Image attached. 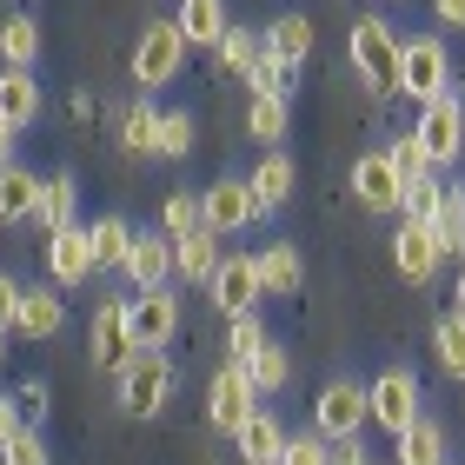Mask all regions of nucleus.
<instances>
[{"instance_id":"2f4dec72","label":"nucleus","mask_w":465,"mask_h":465,"mask_svg":"<svg viewBox=\"0 0 465 465\" xmlns=\"http://www.w3.org/2000/svg\"><path fill=\"white\" fill-rule=\"evenodd\" d=\"M193 140H200L193 114H186V107H166L160 126H153V160H186V153H193Z\"/></svg>"},{"instance_id":"603ef678","label":"nucleus","mask_w":465,"mask_h":465,"mask_svg":"<svg viewBox=\"0 0 465 465\" xmlns=\"http://www.w3.org/2000/svg\"><path fill=\"white\" fill-rule=\"evenodd\" d=\"M0 366H7V332H0Z\"/></svg>"},{"instance_id":"49530a36","label":"nucleus","mask_w":465,"mask_h":465,"mask_svg":"<svg viewBox=\"0 0 465 465\" xmlns=\"http://www.w3.org/2000/svg\"><path fill=\"white\" fill-rule=\"evenodd\" d=\"M20 426H27V412H20V399H14V392H0V446H7V439H14Z\"/></svg>"},{"instance_id":"2eb2a0df","label":"nucleus","mask_w":465,"mask_h":465,"mask_svg":"<svg viewBox=\"0 0 465 465\" xmlns=\"http://www.w3.org/2000/svg\"><path fill=\"white\" fill-rule=\"evenodd\" d=\"M399 186H406V180L392 173L386 146H372V153L352 160V200L366 206V213H399Z\"/></svg>"},{"instance_id":"a18cd8bd","label":"nucleus","mask_w":465,"mask_h":465,"mask_svg":"<svg viewBox=\"0 0 465 465\" xmlns=\"http://www.w3.org/2000/svg\"><path fill=\"white\" fill-rule=\"evenodd\" d=\"M332 465H372V452H366V439H332Z\"/></svg>"},{"instance_id":"7ed1b4c3","label":"nucleus","mask_w":465,"mask_h":465,"mask_svg":"<svg viewBox=\"0 0 465 465\" xmlns=\"http://www.w3.org/2000/svg\"><path fill=\"white\" fill-rule=\"evenodd\" d=\"M419 412H426V386H419L412 366H386V372L366 386V426H379L386 439H399Z\"/></svg>"},{"instance_id":"5701e85b","label":"nucleus","mask_w":465,"mask_h":465,"mask_svg":"<svg viewBox=\"0 0 465 465\" xmlns=\"http://www.w3.org/2000/svg\"><path fill=\"white\" fill-rule=\"evenodd\" d=\"M0 120H7L14 134L40 120V80H34V67H0Z\"/></svg>"},{"instance_id":"bb28decb","label":"nucleus","mask_w":465,"mask_h":465,"mask_svg":"<svg viewBox=\"0 0 465 465\" xmlns=\"http://www.w3.org/2000/svg\"><path fill=\"white\" fill-rule=\"evenodd\" d=\"M286 126H292L286 94H246V134L260 140V146H280V140H286Z\"/></svg>"},{"instance_id":"c756f323","label":"nucleus","mask_w":465,"mask_h":465,"mask_svg":"<svg viewBox=\"0 0 465 465\" xmlns=\"http://www.w3.org/2000/svg\"><path fill=\"white\" fill-rule=\"evenodd\" d=\"M246 372H252V386H260V399L266 392H286L292 386V346L286 340H266L260 352L246 359Z\"/></svg>"},{"instance_id":"f704fd0d","label":"nucleus","mask_w":465,"mask_h":465,"mask_svg":"<svg viewBox=\"0 0 465 465\" xmlns=\"http://www.w3.org/2000/svg\"><path fill=\"white\" fill-rule=\"evenodd\" d=\"M266 340H272V332H266V320H260V306H246V312H226V359H240V366H246V359L260 352Z\"/></svg>"},{"instance_id":"ea45409f","label":"nucleus","mask_w":465,"mask_h":465,"mask_svg":"<svg viewBox=\"0 0 465 465\" xmlns=\"http://www.w3.org/2000/svg\"><path fill=\"white\" fill-rule=\"evenodd\" d=\"M272 465H332V439H320V432H300L292 439L286 432V446H280V459Z\"/></svg>"},{"instance_id":"c85d7f7f","label":"nucleus","mask_w":465,"mask_h":465,"mask_svg":"<svg viewBox=\"0 0 465 465\" xmlns=\"http://www.w3.org/2000/svg\"><path fill=\"white\" fill-rule=\"evenodd\" d=\"M126 240H134V226H126L120 213H100L87 220V246H94V272H120V252Z\"/></svg>"},{"instance_id":"a19ab883","label":"nucleus","mask_w":465,"mask_h":465,"mask_svg":"<svg viewBox=\"0 0 465 465\" xmlns=\"http://www.w3.org/2000/svg\"><path fill=\"white\" fill-rule=\"evenodd\" d=\"M386 160H392V173H399V180L432 173V160H426V146H419V134H399V140L386 146Z\"/></svg>"},{"instance_id":"79ce46f5","label":"nucleus","mask_w":465,"mask_h":465,"mask_svg":"<svg viewBox=\"0 0 465 465\" xmlns=\"http://www.w3.org/2000/svg\"><path fill=\"white\" fill-rule=\"evenodd\" d=\"M0 452H7V465H54V452H47V439H40L34 426H20V432H14L7 446H0Z\"/></svg>"},{"instance_id":"f03ea898","label":"nucleus","mask_w":465,"mask_h":465,"mask_svg":"<svg viewBox=\"0 0 465 465\" xmlns=\"http://www.w3.org/2000/svg\"><path fill=\"white\" fill-rule=\"evenodd\" d=\"M399 34L386 14H359L352 20V40H346V54H352V74L366 80L372 94H399Z\"/></svg>"},{"instance_id":"e433bc0d","label":"nucleus","mask_w":465,"mask_h":465,"mask_svg":"<svg viewBox=\"0 0 465 465\" xmlns=\"http://www.w3.org/2000/svg\"><path fill=\"white\" fill-rule=\"evenodd\" d=\"M432 352H439V366H446L452 379H465V320L459 312H446V320L432 326Z\"/></svg>"},{"instance_id":"72a5a7b5","label":"nucleus","mask_w":465,"mask_h":465,"mask_svg":"<svg viewBox=\"0 0 465 465\" xmlns=\"http://www.w3.org/2000/svg\"><path fill=\"white\" fill-rule=\"evenodd\" d=\"M0 60H7V67H34V60H40L34 14H7V20H0Z\"/></svg>"},{"instance_id":"de8ad7c7","label":"nucleus","mask_w":465,"mask_h":465,"mask_svg":"<svg viewBox=\"0 0 465 465\" xmlns=\"http://www.w3.org/2000/svg\"><path fill=\"white\" fill-rule=\"evenodd\" d=\"M14 300H20V280L0 272V332H14Z\"/></svg>"},{"instance_id":"864d4df0","label":"nucleus","mask_w":465,"mask_h":465,"mask_svg":"<svg viewBox=\"0 0 465 465\" xmlns=\"http://www.w3.org/2000/svg\"><path fill=\"white\" fill-rule=\"evenodd\" d=\"M459 386H465V379H459Z\"/></svg>"},{"instance_id":"c03bdc74","label":"nucleus","mask_w":465,"mask_h":465,"mask_svg":"<svg viewBox=\"0 0 465 465\" xmlns=\"http://www.w3.org/2000/svg\"><path fill=\"white\" fill-rule=\"evenodd\" d=\"M14 399H20V412H27L34 426H40V419H47V379H27V386H20Z\"/></svg>"},{"instance_id":"393cba45","label":"nucleus","mask_w":465,"mask_h":465,"mask_svg":"<svg viewBox=\"0 0 465 465\" xmlns=\"http://www.w3.org/2000/svg\"><path fill=\"white\" fill-rule=\"evenodd\" d=\"M232 446H240V465H272L280 446H286V426L260 406V412H246V426L232 432Z\"/></svg>"},{"instance_id":"a211bd4d","label":"nucleus","mask_w":465,"mask_h":465,"mask_svg":"<svg viewBox=\"0 0 465 465\" xmlns=\"http://www.w3.org/2000/svg\"><path fill=\"white\" fill-rule=\"evenodd\" d=\"M252 260H260L266 300H292V292L306 286V252H300V240H266V246H252Z\"/></svg>"},{"instance_id":"39448f33","label":"nucleus","mask_w":465,"mask_h":465,"mask_svg":"<svg viewBox=\"0 0 465 465\" xmlns=\"http://www.w3.org/2000/svg\"><path fill=\"white\" fill-rule=\"evenodd\" d=\"M399 94L406 100H439V94H452V54H446V40L439 34H419V40H399Z\"/></svg>"},{"instance_id":"f3484780","label":"nucleus","mask_w":465,"mask_h":465,"mask_svg":"<svg viewBox=\"0 0 465 465\" xmlns=\"http://www.w3.org/2000/svg\"><path fill=\"white\" fill-rule=\"evenodd\" d=\"M67 326V300H60V286H20L14 300V332L20 340H54V332Z\"/></svg>"},{"instance_id":"58836bf2","label":"nucleus","mask_w":465,"mask_h":465,"mask_svg":"<svg viewBox=\"0 0 465 465\" xmlns=\"http://www.w3.org/2000/svg\"><path fill=\"white\" fill-rule=\"evenodd\" d=\"M213 54H220V67H226V74H246L252 60H260V34H252V27H226Z\"/></svg>"},{"instance_id":"9b49d317","label":"nucleus","mask_w":465,"mask_h":465,"mask_svg":"<svg viewBox=\"0 0 465 465\" xmlns=\"http://www.w3.org/2000/svg\"><path fill=\"white\" fill-rule=\"evenodd\" d=\"M392 266H399V280H406V286H432L439 280L446 252H439L432 220H399V232H392Z\"/></svg>"},{"instance_id":"cd10ccee","label":"nucleus","mask_w":465,"mask_h":465,"mask_svg":"<svg viewBox=\"0 0 465 465\" xmlns=\"http://www.w3.org/2000/svg\"><path fill=\"white\" fill-rule=\"evenodd\" d=\"M40 226H74L80 220V180L74 173H47V180H40V213H34Z\"/></svg>"},{"instance_id":"4c0bfd02","label":"nucleus","mask_w":465,"mask_h":465,"mask_svg":"<svg viewBox=\"0 0 465 465\" xmlns=\"http://www.w3.org/2000/svg\"><path fill=\"white\" fill-rule=\"evenodd\" d=\"M193 226H206V220H200V193H193V186L166 193V206H160V232H166V240H180V232H193Z\"/></svg>"},{"instance_id":"4468645a","label":"nucleus","mask_w":465,"mask_h":465,"mask_svg":"<svg viewBox=\"0 0 465 465\" xmlns=\"http://www.w3.org/2000/svg\"><path fill=\"white\" fill-rule=\"evenodd\" d=\"M120 280L126 286H166L173 280V240H166V232L153 226V232H134V240H126V252H120Z\"/></svg>"},{"instance_id":"f8f14e48","label":"nucleus","mask_w":465,"mask_h":465,"mask_svg":"<svg viewBox=\"0 0 465 465\" xmlns=\"http://www.w3.org/2000/svg\"><path fill=\"white\" fill-rule=\"evenodd\" d=\"M206 292H213V306H220V312H246V306H260V300H266V286H260V260H252V252H220V266L206 272Z\"/></svg>"},{"instance_id":"473e14b6","label":"nucleus","mask_w":465,"mask_h":465,"mask_svg":"<svg viewBox=\"0 0 465 465\" xmlns=\"http://www.w3.org/2000/svg\"><path fill=\"white\" fill-rule=\"evenodd\" d=\"M153 126H160V107H153V94H140L134 107L120 114V146L140 153V160H153Z\"/></svg>"},{"instance_id":"a878e982","label":"nucleus","mask_w":465,"mask_h":465,"mask_svg":"<svg viewBox=\"0 0 465 465\" xmlns=\"http://www.w3.org/2000/svg\"><path fill=\"white\" fill-rule=\"evenodd\" d=\"M173 27L186 34V47H220V34L232 27V20H226V0H180Z\"/></svg>"},{"instance_id":"8fccbe9b","label":"nucleus","mask_w":465,"mask_h":465,"mask_svg":"<svg viewBox=\"0 0 465 465\" xmlns=\"http://www.w3.org/2000/svg\"><path fill=\"white\" fill-rule=\"evenodd\" d=\"M0 160H14V126L0 120Z\"/></svg>"},{"instance_id":"1a4fd4ad","label":"nucleus","mask_w":465,"mask_h":465,"mask_svg":"<svg viewBox=\"0 0 465 465\" xmlns=\"http://www.w3.org/2000/svg\"><path fill=\"white\" fill-rule=\"evenodd\" d=\"M246 412H260V386H252V372L240 366V359H226V366L213 372V386H206V419H213V432H240Z\"/></svg>"},{"instance_id":"7c9ffc66","label":"nucleus","mask_w":465,"mask_h":465,"mask_svg":"<svg viewBox=\"0 0 465 465\" xmlns=\"http://www.w3.org/2000/svg\"><path fill=\"white\" fill-rule=\"evenodd\" d=\"M432 232H439V252H446V260H465V193H459V186H446V193H439Z\"/></svg>"},{"instance_id":"6e6552de","label":"nucleus","mask_w":465,"mask_h":465,"mask_svg":"<svg viewBox=\"0 0 465 465\" xmlns=\"http://www.w3.org/2000/svg\"><path fill=\"white\" fill-rule=\"evenodd\" d=\"M200 220L220 232V240H232V232H246V226H260L266 220V206H260V193L240 180V173H220L213 186L200 193Z\"/></svg>"},{"instance_id":"4be33fe9","label":"nucleus","mask_w":465,"mask_h":465,"mask_svg":"<svg viewBox=\"0 0 465 465\" xmlns=\"http://www.w3.org/2000/svg\"><path fill=\"white\" fill-rule=\"evenodd\" d=\"M392 459H399V465H452V452H446V426L419 412L412 426L392 439Z\"/></svg>"},{"instance_id":"6ab92c4d","label":"nucleus","mask_w":465,"mask_h":465,"mask_svg":"<svg viewBox=\"0 0 465 465\" xmlns=\"http://www.w3.org/2000/svg\"><path fill=\"white\" fill-rule=\"evenodd\" d=\"M260 54H272L286 74H300L306 60H312V20H306V14H280V20L260 34Z\"/></svg>"},{"instance_id":"09e8293b","label":"nucleus","mask_w":465,"mask_h":465,"mask_svg":"<svg viewBox=\"0 0 465 465\" xmlns=\"http://www.w3.org/2000/svg\"><path fill=\"white\" fill-rule=\"evenodd\" d=\"M432 14L446 20V27H465V0H432Z\"/></svg>"},{"instance_id":"0eeeda50","label":"nucleus","mask_w":465,"mask_h":465,"mask_svg":"<svg viewBox=\"0 0 465 465\" xmlns=\"http://www.w3.org/2000/svg\"><path fill=\"white\" fill-rule=\"evenodd\" d=\"M126 332H134V352L173 346L180 340V286H140V300H126Z\"/></svg>"},{"instance_id":"f257e3e1","label":"nucleus","mask_w":465,"mask_h":465,"mask_svg":"<svg viewBox=\"0 0 465 465\" xmlns=\"http://www.w3.org/2000/svg\"><path fill=\"white\" fill-rule=\"evenodd\" d=\"M173 386H180V372H173V359H166V346L126 352V366L114 372V392H120V406L134 419H160L166 399H173Z\"/></svg>"},{"instance_id":"3c124183","label":"nucleus","mask_w":465,"mask_h":465,"mask_svg":"<svg viewBox=\"0 0 465 465\" xmlns=\"http://www.w3.org/2000/svg\"><path fill=\"white\" fill-rule=\"evenodd\" d=\"M452 312L465 320V266H459V292H452Z\"/></svg>"},{"instance_id":"9d476101","label":"nucleus","mask_w":465,"mask_h":465,"mask_svg":"<svg viewBox=\"0 0 465 465\" xmlns=\"http://www.w3.org/2000/svg\"><path fill=\"white\" fill-rule=\"evenodd\" d=\"M312 432L320 439L366 432V386H359V379H326L320 399H312Z\"/></svg>"},{"instance_id":"37998d69","label":"nucleus","mask_w":465,"mask_h":465,"mask_svg":"<svg viewBox=\"0 0 465 465\" xmlns=\"http://www.w3.org/2000/svg\"><path fill=\"white\" fill-rule=\"evenodd\" d=\"M240 80H246V94H286V80H292V74H286L272 54H260V60H252V67H246Z\"/></svg>"},{"instance_id":"423d86ee","label":"nucleus","mask_w":465,"mask_h":465,"mask_svg":"<svg viewBox=\"0 0 465 465\" xmlns=\"http://www.w3.org/2000/svg\"><path fill=\"white\" fill-rule=\"evenodd\" d=\"M419 146H426V160H432V173H452V166L465 160V107H459V94H439L419 107Z\"/></svg>"},{"instance_id":"c9c22d12","label":"nucleus","mask_w":465,"mask_h":465,"mask_svg":"<svg viewBox=\"0 0 465 465\" xmlns=\"http://www.w3.org/2000/svg\"><path fill=\"white\" fill-rule=\"evenodd\" d=\"M439 193H446V173H419V180H406V186H399V220H432Z\"/></svg>"},{"instance_id":"412c9836","label":"nucleus","mask_w":465,"mask_h":465,"mask_svg":"<svg viewBox=\"0 0 465 465\" xmlns=\"http://www.w3.org/2000/svg\"><path fill=\"white\" fill-rule=\"evenodd\" d=\"M220 266V232L213 226H193L173 240V280L180 286H206V272Z\"/></svg>"},{"instance_id":"dca6fc26","label":"nucleus","mask_w":465,"mask_h":465,"mask_svg":"<svg viewBox=\"0 0 465 465\" xmlns=\"http://www.w3.org/2000/svg\"><path fill=\"white\" fill-rule=\"evenodd\" d=\"M87 272H94V246H87V226H54L47 232V280L67 292V286H87Z\"/></svg>"},{"instance_id":"ddd939ff","label":"nucleus","mask_w":465,"mask_h":465,"mask_svg":"<svg viewBox=\"0 0 465 465\" xmlns=\"http://www.w3.org/2000/svg\"><path fill=\"white\" fill-rule=\"evenodd\" d=\"M126 352H134V332H126V300H100L87 320V359L100 372H120Z\"/></svg>"},{"instance_id":"aec40b11","label":"nucleus","mask_w":465,"mask_h":465,"mask_svg":"<svg viewBox=\"0 0 465 465\" xmlns=\"http://www.w3.org/2000/svg\"><path fill=\"white\" fill-rule=\"evenodd\" d=\"M34 213H40V180H34V166L0 160V226H27Z\"/></svg>"},{"instance_id":"20e7f679","label":"nucleus","mask_w":465,"mask_h":465,"mask_svg":"<svg viewBox=\"0 0 465 465\" xmlns=\"http://www.w3.org/2000/svg\"><path fill=\"white\" fill-rule=\"evenodd\" d=\"M134 87L140 94H160V87H173L180 67H186V34L173 27V20H146L140 40H134Z\"/></svg>"},{"instance_id":"b1692460","label":"nucleus","mask_w":465,"mask_h":465,"mask_svg":"<svg viewBox=\"0 0 465 465\" xmlns=\"http://www.w3.org/2000/svg\"><path fill=\"white\" fill-rule=\"evenodd\" d=\"M246 186L260 193V206H266V213H280V206L292 200V186H300V166H292V160L280 153V146H266V160L246 173Z\"/></svg>"}]
</instances>
